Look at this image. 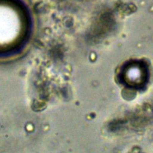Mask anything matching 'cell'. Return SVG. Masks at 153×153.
Listing matches in <instances>:
<instances>
[{"instance_id": "6da1fadb", "label": "cell", "mask_w": 153, "mask_h": 153, "mask_svg": "<svg viewBox=\"0 0 153 153\" xmlns=\"http://www.w3.org/2000/svg\"><path fill=\"white\" fill-rule=\"evenodd\" d=\"M123 78L125 82L129 85H139L144 82L146 79V68L140 63H131L125 68Z\"/></svg>"}]
</instances>
